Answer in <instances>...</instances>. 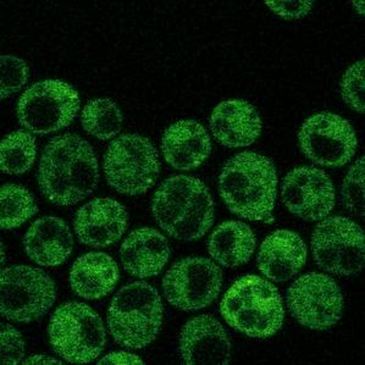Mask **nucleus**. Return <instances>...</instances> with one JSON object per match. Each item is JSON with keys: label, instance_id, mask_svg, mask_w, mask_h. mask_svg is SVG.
Returning a JSON list of instances; mask_svg holds the SVG:
<instances>
[{"label": "nucleus", "instance_id": "nucleus-1", "mask_svg": "<svg viewBox=\"0 0 365 365\" xmlns=\"http://www.w3.org/2000/svg\"><path fill=\"white\" fill-rule=\"evenodd\" d=\"M39 187L56 205H73L92 195L99 181V166L92 145L76 133L49 140L39 162Z\"/></svg>", "mask_w": 365, "mask_h": 365}, {"label": "nucleus", "instance_id": "nucleus-2", "mask_svg": "<svg viewBox=\"0 0 365 365\" xmlns=\"http://www.w3.org/2000/svg\"><path fill=\"white\" fill-rule=\"evenodd\" d=\"M277 191L274 163L255 152L231 158L219 178V192L226 207L247 220L272 224Z\"/></svg>", "mask_w": 365, "mask_h": 365}, {"label": "nucleus", "instance_id": "nucleus-3", "mask_svg": "<svg viewBox=\"0 0 365 365\" xmlns=\"http://www.w3.org/2000/svg\"><path fill=\"white\" fill-rule=\"evenodd\" d=\"M152 212L158 225L183 242L202 237L214 224V203L208 188L186 175L169 178L158 187Z\"/></svg>", "mask_w": 365, "mask_h": 365}, {"label": "nucleus", "instance_id": "nucleus-4", "mask_svg": "<svg viewBox=\"0 0 365 365\" xmlns=\"http://www.w3.org/2000/svg\"><path fill=\"white\" fill-rule=\"evenodd\" d=\"M220 310L230 327L255 339L275 335L284 323V303L279 289L257 275L235 281L221 301Z\"/></svg>", "mask_w": 365, "mask_h": 365}, {"label": "nucleus", "instance_id": "nucleus-5", "mask_svg": "<svg viewBox=\"0 0 365 365\" xmlns=\"http://www.w3.org/2000/svg\"><path fill=\"white\" fill-rule=\"evenodd\" d=\"M162 298L149 284L138 281L123 286L108 310V327L116 344L143 349L159 335L163 324Z\"/></svg>", "mask_w": 365, "mask_h": 365}, {"label": "nucleus", "instance_id": "nucleus-6", "mask_svg": "<svg viewBox=\"0 0 365 365\" xmlns=\"http://www.w3.org/2000/svg\"><path fill=\"white\" fill-rule=\"evenodd\" d=\"M48 334L54 352L73 364L93 361L106 347L102 319L81 302L60 306L51 315Z\"/></svg>", "mask_w": 365, "mask_h": 365}, {"label": "nucleus", "instance_id": "nucleus-7", "mask_svg": "<svg viewBox=\"0 0 365 365\" xmlns=\"http://www.w3.org/2000/svg\"><path fill=\"white\" fill-rule=\"evenodd\" d=\"M104 171L115 191L138 195L149 191L160 173L159 154L153 143L140 135L115 138L106 150Z\"/></svg>", "mask_w": 365, "mask_h": 365}, {"label": "nucleus", "instance_id": "nucleus-8", "mask_svg": "<svg viewBox=\"0 0 365 365\" xmlns=\"http://www.w3.org/2000/svg\"><path fill=\"white\" fill-rule=\"evenodd\" d=\"M76 90L59 80L37 82L17 103V119L34 135H48L68 128L80 111Z\"/></svg>", "mask_w": 365, "mask_h": 365}, {"label": "nucleus", "instance_id": "nucleus-9", "mask_svg": "<svg viewBox=\"0 0 365 365\" xmlns=\"http://www.w3.org/2000/svg\"><path fill=\"white\" fill-rule=\"evenodd\" d=\"M1 314L17 323H30L51 309L56 287L41 269L14 265L1 272Z\"/></svg>", "mask_w": 365, "mask_h": 365}, {"label": "nucleus", "instance_id": "nucleus-10", "mask_svg": "<svg viewBox=\"0 0 365 365\" xmlns=\"http://www.w3.org/2000/svg\"><path fill=\"white\" fill-rule=\"evenodd\" d=\"M312 251L315 262L325 272L354 275L364 267V232L347 217H327L315 227Z\"/></svg>", "mask_w": 365, "mask_h": 365}, {"label": "nucleus", "instance_id": "nucleus-11", "mask_svg": "<svg viewBox=\"0 0 365 365\" xmlns=\"http://www.w3.org/2000/svg\"><path fill=\"white\" fill-rule=\"evenodd\" d=\"M287 307L293 318L312 330L334 327L344 312V297L330 276L310 272L289 286Z\"/></svg>", "mask_w": 365, "mask_h": 365}, {"label": "nucleus", "instance_id": "nucleus-12", "mask_svg": "<svg viewBox=\"0 0 365 365\" xmlns=\"http://www.w3.org/2000/svg\"><path fill=\"white\" fill-rule=\"evenodd\" d=\"M302 152L312 162L325 168H340L352 160L357 136L351 123L332 113H319L303 123L298 133Z\"/></svg>", "mask_w": 365, "mask_h": 365}, {"label": "nucleus", "instance_id": "nucleus-13", "mask_svg": "<svg viewBox=\"0 0 365 365\" xmlns=\"http://www.w3.org/2000/svg\"><path fill=\"white\" fill-rule=\"evenodd\" d=\"M222 286V272L207 258L179 260L166 272L163 287L170 304L182 310H200L217 299Z\"/></svg>", "mask_w": 365, "mask_h": 365}, {"label": "nucleus", "instance_id": "nucleus-14", "mask_svg": "<svg viewBox=\"0 0 365 365\" xmlns=\"http://www.w3.org/2000/svg\"><path fill=\"white\" fill-rule=\"evenodd\" d=\"M282 202L303 220H322L335 207V187L324 170L309 166L296 168L284 179Z\"/></svg>", "mask_w": 365, "mask_h": 365}, {"label": "nucleus", "instance_id": "nucleus-15", "mask_svg": "<svg viewBox=\"0 0 365 365\" xmlns=\"http://www.w3.org/2000/svg\"><path fill=\"white\" fill-rule=\"evenodd\" d=\"M179 349L183 363L188 365L227 364L231 358L229 335L210 315L187 322L180 334Z\"/></svg>", "mask_w": 365, "mask_h": 365}, {"label": "nucleus", "instance_id": "nucleus-16", "mask_svg": "<svg viewBox=\"0 0 365 365\" xmlns=\"http://www.w3.org/2000/svg\"><path fill=\"white\" fill-rule=\"evenodd\" d=\"M128 222V212L123 204L111 198H96L78 209L73 226L83 245L103 248L123 237Z\"/></svg>", "mask_w": 365, "mask_h": 365}, {"label": "nucleus", "instance_id": "nucleus-17", "mask_svg": "<svg viewBox=\"0 0 365 365\" xmlns=\"http://www.w3.org/2000/svg\"><path fill=\"white\" fill-rule=\"evenodd\" d=\"M214 138L227 148H241L255 143L262 132V119L255 106L231 99L219 104L209 120Z\"/></svg>", "mask_w": 365, "mask_h": 365}, {"label": "nucleus", "instance_id": "nucleus-18", "mask_svg": "<svg viewBox=\"0 0 365 365\" xmlns=\"http://www.w3.org/2000/svg\"><path fill=\"white\" fill-rule=\"evenodd\" d=\"M162 152L165 162L176 170H192L210 155V137L203 125L195 120L178 121L164 132Z\"/></svg>", "mask_w": 365, "mask_h": 365}, {"label": "nucleus", "instance_id": "nucleus-19", "mask_svg": "<svg viewBox=\"0 0 365 365\" xmlns=\"http://www.w3.org/2000/svg\"><path fill=\"white\" fill-rule=\"evenodd\" d=\"M306 260L303 238L289 230H277L264 240L257 263L269 280L284 282L301 272Z\"/></svg>", "mask_w": 365, "mask_h": 365}, {"label": "nucleus", "instance_id": "nucleus-20", "mask_svg": "<svg viewBox=\"0 0 365 365\" xmlns=\"http://www.w3.org/2000/svg\"><path fill=\"white\" fill-rule=\"evenodd\" d=\"M120 257L126 272L138 279H147L162 272L170 258V246L157 230L145 227L125 238Z\"/></svg>", "mask_w": 365, "mask_h": 365}, {"label": "nucleus", "instance_id": "nucleus-21", "mask_svg": "<svg viewBox=\"0 0 365 365\" xmlns=\"http://www.w3.org/2000/svg\"><path fill=\"white\" fill-rule=\"evenodd\" d=\"M26 255L43 267L65 263L73 252V238L63 219L41 217L30 226L24 237Z\"/></svg>", "mask_w": 365, "mask_h": 365}, {"label": "nucleus", "instance_id": "nucleus-22", "mask_svg": "<svg viewBox=\"0 0 365 365\" xmlns=\"http://www.w3.org/2000/svg\"><path fill=\"white\" fill-rule=\"evenodd\" d=\"M119 279L118 264L110 255L102 252L82 255L70 272L71 289L85 299H99L110 294Z\"/></svg>", "mask_w": 365, "mask_h": 365}, {"label": "nucleus", "instance_id": "nucleus-23", "mask_svg": "<svg viewBox=\"0 0 365 365\" xmlns=\"http://www.w3.org/2000/svg\"><path fill=\"white\" fill-rule=\"evenodd\" d=\"M257 238L250 226L240 221H226L212 231L209 255L226 268H236L251 259Z\"/></svg>", "mask_w": 365, "mask_h": 365}, {"label": "nucleus", "instance_id": "nucleus-24", "mask_svg": "<svg viewBox=\"0 0 365 365\" xmlns=\"http://www.w3.org/2000/svg\"><path fill=\"white\" fill-rule=\"evenodd\" d=\"M37 154L36 140L25 130L9 133L0 145L1 171L9 175H22L30 170Z\"/></svg>", "mask_w": 365, "mask_h": 365}, {"label": "nucleus", "instance_id": "nucleus-25", "mask_svg": "<svg viewBox=\"0 0 365 365\" xmlns=\"http://www.w3.org/2000/svg\"><path fill=\"white\" fill-rule=\"evenodd\" d=\"M86 132L98 140H110L121 131L123 114L118 106L108 98H99L87 103L81 115Z\"/></svg>", "mask_w": 365, "mask_h": 365}, {"label": "nucleus", "instance_id": "nucleus-26", "mask_svg": "<svg viewBox=\"0 0 365 365\" xmlns=\"http://www.w3.org/2000/svg\"><path fill=\"white\" fill-rule=\"evenodd\" d=\"M0 207V225L4 230L16 229L38 212L30 191L16 183L1 187Z\"/></svg>", "mask_w": 365, "mask_h": 365}, {"label": "nucleus", "instance_id": "nucleus-27", "mask_svg": "<svg viewBox=\"0 0 365 365\" xmlns=\"http://www.w3.org/2000/svg\"><path fill=\"white\" fill-rule=\"evenodd\" d=\"M342 203L352 215L364 217V157L354 163L344 179Z\"/></svg>", "mask_w": 365, "mask_h": 365}, {"label": "nucleus", "instance_id": "nucleus-28", "mask_svg": "<svg viewBox=\"0 0 365 365\" xmlns=\"http://www.w3.org/2000/svg\"><path fill=\"white\" fill-rule=\"evenodd\" d=\"M364 70V60L357 61L346 71L341 83V93L344 102L361 114L365 110Z\"/></svg>", "mask_w": 365, "mask_h": 365}, {"label": "nucleus", "instance_id": "nucleus-29", "mask_svg": "<svg viewBox=\"0 0 365 365\" xmlns=\"http://www.w3.org/2000/svg\"><path fill=\"white\" fill-rule=\"evenodd\" d=\"M1 68V99L16 93L29 80V68L24 60L16 56H3L0 59Z\"/></svg>", "mask_w": 365, "mask_h": 365}, {"label": "nucleus", "instance_id": "nucleus-30", "mask_svg": "<svg viewBox=\"0 0 365 365\" xmlns=\"http://www.w3.org/2000/svg\"><path fill=\"white\" fill-rule=\"evenodd\" d=\"M24 356L25 342L21 332L9 324H1V364H17Z\"/></svg>", "mask_w": 365, "mask_h": 365}, {"label": "nucleus", "instance_id": "nucleus-31", "mask_svg": "<svg viewBox=\"0 0 365 365\" xmlns=\"http://www.w3.org/2000/svg\"><path fill=\"white\" fill-rule=\"evenodd\" d=\"M272 11L286 20H297L309 13L314 1H267Z\"/></svg>", "mask_w": 365, "mask_h": 365}, {"label": "nucleus", "instance_id": "nucleus-32", "mask_svg": "<svg viewBox=\"0 0 365 365\" xmlns=\"http://www.w3.org/2000/svg\"><path fill=\"white\" fill-rule=\"evenodd\" d=\"M98 364H143L140 357L128 352H114L98 361Z\"/></svg>", "mask_w": 365, "mask_h": 365}, {"label": "nucleus", "instance_id": "nucleus-33", "mask_svg": "<svg viewBox=\"0 0 365 365\" xmlns=\"http://www.w3.org/2000/svg\"><path fill=\"white\" fill-rule=\"evenodd\" d=\"M24 364H61V361L46 356H32L27 358Z\"/></svg>", "mask_w": 365, "mask_h": 365}, {"label": "nucleus", "instance_id": "nucleus-34", "mask_svg": "<svg viewBox=\"0 0 365 365\" xmlns=\"http://www.w3.org/2000/svg\"><path fill=\"white\" fill-rule=\"evenodd\" d=\"M353 5H354V6H357L356 9H357L358 11H361V15L364 14V4H363V1H354Z\"/></svg>", "mask_w": 365, "mask_h": 365}]
</instances>
